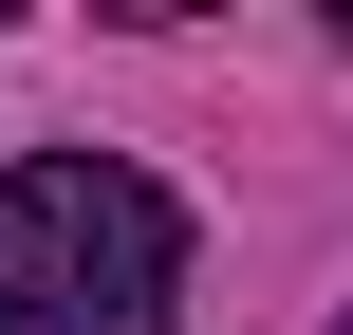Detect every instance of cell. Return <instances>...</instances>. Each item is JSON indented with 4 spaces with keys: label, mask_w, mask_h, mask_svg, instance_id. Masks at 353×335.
<instances>
[{
    "label": "cell",
    "mask_w": 353,
    "mask_h": 335,
    "mask_svg": "<svg viewBox=\"0 0 353 335\" xmlns=\"http://www.w3.org/2000/svg\"><path fill=\"white\" fill-rule=\"evenodd\" d=\"M186 298V205L112 149L0 168V335H168Z\"/></svg>",
    "instance_id": "cell-1"
},
{
    "label": "cell",
    "mask_w": 353,
    "mask_h": 335,
    "mask_svg": "<svg viewBox=\"0 0 353 335\" xmlns=\"http://www.w3.org/2000/svg\"><path fill=\"white\" fill-rule=\"evenodd\" d=\"M335 335H353V317H335Z\"/></svg>",
    "instance_id": "cell-2"
}]
</instances>
